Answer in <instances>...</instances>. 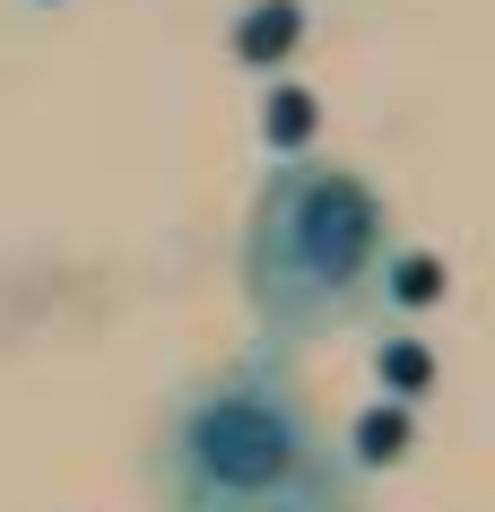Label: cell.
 I'll return each instance as SVG.
<instances>
[{
  "mask_svg": "<svg viewBox=\"0 0 495 512\" xmlns=\"http://www.w3.org/2000/svg\"><path fill=\"white\" fill-rule=\"evenodd\" d=\"M383 261H391V226H383V191L365 174L322 157L270 165V183L244 217V296L278 348L339 330L374 296Z\"/></svg>",
  "mask_w": 495,
  "mask_h": 512,
  "instance_id": "6da1fadb",
  "label": "cell"
},
{
  "mask_svg": "<svg viewBox=\"0 0 495 512\" xmlns=\"http://www.w3.org/2000/svg\"><path fill=\"white\" fill-rule=\"evenodd\" d=\"M165 512H348L322 426L261 365L183 391L165 426Z\"/></svg>",
  "mask_w": 495,
  "mask_h": 512,
  "instance_id": "7a4b0ae2",
  "label": "cell"
}]
</instances>
